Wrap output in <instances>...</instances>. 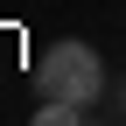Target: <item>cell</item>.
Wrapping results in <instances>:
<instances>
[{
  "label": "cell",
  "instance_id": "cell-1",
  "mask_svg": "<svg viewBox=\"0 0 126 126\" xmlns=\"http://www.w3.org/2000/svg\"><path fill=\"white\" fill-rule=\"evenodd\" d=\"M35 84H42V98H70V105H98L105 98V56L91 49V42H49L35 63Z\"/></svg>",
  "mask_w": 126,
  "mask_h": 126
},
{
  "label": "cell",
  "instance_id": "cell-2",
  "mask_svg": "<svg viewBox=\"0 0 126 126\" xmlns=\"http://www.w3.org/2000/svg\"><path fill=\"white\" fill-rule=\"evenodd\" d=\"M28 126H84V105H70V98H42Z\"/></svg>",
  "mask_w": 126,
  "mask_h": 126
}]
</instances>
